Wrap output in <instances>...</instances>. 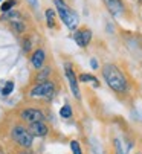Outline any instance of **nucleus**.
Returning <instances> with one entry per match:
<instances>
[{
	"mask_svg": "<svg viewBox=\"0 0 142 154\" xmlns=\"http://www.w3.org/2000/svg\"><path fill=\"white\" fill-rule=\"evenodd\" d=\"M103 76L107 82V85L116 93H124L128 89V82L125 75L121 72L119 67H116L115 64H106L103 67Z\"/></svg>",
	"mask_w": 142,
	"mask_h": 154,
	"instance_id": "f257e3e1",
	"label": "nucleus"
},
{
	"mask_svg": "<svg viewBox=\"0 0 142 154\" xmlns=\"http://www.w3.org/2000/svg\"><path fill=\"white\" fill-rule=\"evenodd\" d=\"M31 61H32V66H34L35 69H41L43 64H44V61H46V54H44V51H43V49H37V51L34 52Z\"/></svg>",
	"mask_w": 142,
	"mask_h": 154,
	"instance_id": "9d476101",
	"label": "nucleus"
},
{
	"mask_svg": "<svg viewBox=\"0 0 142 154\" xmlns=\"http://www.w3.org/2000/svg\"><path fill=\"white\" fill-rule=\"evenodd\" d=\"M12 90H14V82H12V81H8V82L5 84V87H3L2 93H3L5 96H8L9 93H12Z\"/></svg>",
	"mask_w": 142,
	"mask_h": 154,
	"instance_id": "4468645a",
	"label": "nucleus"
},
{
	"mask_svg": "<svg viewBox=\"0 0 142 154\" xmlns=\"http://www.w3.org/2000/svg\"><path fill=\"white\" fill-rule=\"evenodd\" d=\"M54 3H55V8H57V12L60 15V18L63 20V23L69 28V29H75L78 26V15L77 12L72 9V8H69L66 5L64 0H54Z\"/></svg>",
	"mask_w": 142,
	"mask_h": 154,
	"instance_id": "f03ea898",
	"label": "nucleus"
},
{
	"mask_svg": "<svg viewBox=\"0 0 142 154\" xmlns=\"http://www.w3.org/2000/svg\"><path fill=\"white\" fill-rule=\"evenodd\" d=\"M12 139L23 148H31L32 146V140H34V136L29 133V130L21 127V125H17L12 128V133H11Z\"/></svg>",
	"mask_w": 142,
	"mask_h": 154,
	"instance_id": "20e7f679",
	"label": "nucleus"
},
{
	"mask_svg": "<svg viewBox=\"0 0 142 154\" xmlns=\"http://www.w3.org/2000/svg\"><path fill=\"white\" fill-rule=\"evenodd\" d=\"M11 25H12V28L17 31V32H23L25 31V25L21 23L20 20H15V21H11Z\"/></svg>",
	"mask_w": 142,
	"mask_h": 154,
	"instance_id": "f3484780",
	"label": "nucleus"
},
{
	"mask_svg": "<svg viewBox=\"0 0 142 154\" xmlns=\"http://www.w3.org/2000/svg\"><path fill=\"white\" fill-rule=\"evenodd\" d=\"M90 67L95 70V69H98V60L96 58H92L90 60Z\"/></svg>",
	"mask_w": 142,
	"mask_h": 154,
	"instance_id": "aec40b11",
	"label": "nucleus"
},
{
	"mask_svg": "<svg viewBox=\"0 0 142 154\" xmlns=\"http://www.w3.org/2000/svg\"><path fill=\"white\" fill-rule=\"evenodd\" d=\"M20 116L23 118V121H26V122H29V124L44 121V115H43L41 110H38V108H25V110L21 112Z\"/></svg>",
	"mask_w": 142,
	"mask_h": 154,
	"instance_id": "423d86ee",
	"label": "nucleus"
},
{
	"mask_svg": "<svg viewBox=\"0 0 142 154\" xmlns=\"http://www.w3.org/2000/svg\"><path fill=\"white\" fill-rule=\"evenodd\" d=\"M64 72H66V76H67V81H69V87H70V92L72 95L77 98V99H81V92H80V87H78V79L75 76V72L72 69V66L69 63L64 64Z\"/></svg>",
	"mask_w": 142,
	"mask_h": 154,
	"instance_id": "39448f33",
	"label": "nucleus"
},
{
	"mask_svg": "<svg viewBox=\"0 0 142 154\" xmlns=\"http://www.w3.org/2000/svg\"><path fill=\"white\" fill-rule=\"evenodd\" d=\"M113 145H115V154H125L124 149H122V143L119 139H115L113 140Z\"/></svg>",
	"mask_w": 142,
	"mask_h": 154,
	"instance_id": "2eb2a0df",
	"label": "nucleus"
},
{
	"mask_svg": "<svg viewBox=\"0 0 142 154\" xmlns=\"http://www.w3.org/2000/svg\"><path fill=\"white\" fill-rule=\"evenodd\" d=\"M0 2H2V0H0Z\"/></svg>",
	"mask_w": 142,
	"mask_h": 154,
	"instance_id": "5701e85b",
	"label": "nucleus"
},
{
	"mask_svg": "<svg viewBox=\"0 0 142 154\" xmlns=\"http://www.w3.org/2000/svg\"><path fill=\"white\" fill-rule=\"evenodd\" d=\"M74 40L77 41V45L80 48H86L89 43H90V40H92V31H89V29H80V31H77L74 34Z\"/></svg>",
	"mask_w": 142,
	"mask_h": 154,
	"instance_id": "0eeeda50",
	"label": "nucleus"
},
{
	"mask_svg": "<svg viewBox=\"0 0 142 154\" xmlns=\"http://www.w3.org/2000/svg\"><path fill=\"white\" fill-rule=\"evenodd\" d=\"M104 3L109 8L110 14L115 15V17H119L124 12V5H122L121 0H104Z\"/></svg>",
	"mask_w": 142,
	"mask_h": 154,
	"instance_id": "1a4fd4ad",
	"label": "nucleus"
},
{
	"mask_svg": "<svg viewBox=\"0 0 142 154\" xmlns=\"http://www.w3.org/2000/svg\"><path fill=\"white\" fill-rule=\"evenodd\" d=\"M49 73H51V69H44V70H41V73L37 76V79H38V81H41V79H46L47 76H49Z\"/></svg>",
	"mask_w": 142,
	"mask_h": 154,
	"instance_id": "6ab92c4d",
	"label": "nucleus"
},
{
	"mask_svg": "<svg viewBox=\"0 0 142 154\" xmlns=\"http://www.w3.org/2000/svg\"><path fill=\"white\" fill-rule=\"evenodd\" d=\"M70 149H72L74 154H83L81 146H80V143H78L77 140H72V142H70Z\"/></svg>",
	"mask_w": 142,
	"mask_h": 154,
	"instance_id": "dca6fc26",
	"label": "nucleus"
},
{
	"mask_svg": "<svg viewBox=\"0 0 142 154\" xmlns=\"http://www.w3.org/2000/svg\"><path fill=\"white\" fill-rule=\"evenodd\" d=\"M15 5V2H14V0H8V2H5L3 5H2V8H0V9H2L3 12H8L12 6Z\"/></svg>",
	"mask_w": 142,
	"mask_h": 154,
	"instance_id": "a211bd4d",
	"label": "nucleus"
},
{
	"mask_svg": "<svg viewBox=\"0 0 142 154\" xmlns=\"http://www.w3.org/2000/svg\"><path fill=\"white\" fill-rule=\"evenodd\" d=\"M80 81H83V82H92L93 87H98V85H99V81H98L96 78L92 76V75H87V73H83V75L80 76Z\"/></svg>",
	"mask_w": 142,
	"mask_h": 154,
	"instance_id": "f8f14e48",
	"label": "nucleus"
},
{
	"mask_svg": "<svg viewBox=\"0 0 142 154\" xmlns=\"http://www.w3.org/2000/svg\"><path fill=\"white\" fill-rule=\"evenodd\" d=\"M44 15H46L47 26H49V28H54V26H55V11H54V9H47Z\"/></svg>",
	"mask_w": 142,
	"mask_h": 154,
	"instance_id": "9b49d317",
	"label": "nucleus"
},
{
	"mask_svg": "<svg viewBox=\"0 0 142 154\" xmlns=\"http://www.w3.org/2000/svg\"><path fill=\"white\" fill-rule=\"evenodd\" d=\"M29 133L32 136H37V137H44V136H47V133H49V128H47V125L43 121L32 122V124H29Z\"/></svg>",
	"mask_w": 142,
	"mask_h": 154,
	"instance_id": "6e6552de",
	"label": "nucleus"
},
{
	"mask_svg": "<svg viewBox=\"0 0 142 154\" xmlns=\"http://www.w3.org/2000/svg\"><path fill=\"white\" fill-rule=\"evenodd\" d=\"M60 116L61 118H64V119H69L70 116H72V108H70V105H63L61 108H60Z\"/></svg>",
	"mask_w": 142,
	"mask_h": 154,
	"instance_id": "ddd939ff",
	"label": "nucleus"
},
{
	"mask_svg": "<svg viewBox=\"0 0 142 154\" xmlns=\"http://www.w3.org/2000/svg\"><path fill=\"white\" fill-rule=\"evenodd\" d=\"M29 2H31V5L34 8H38V2H37V0H29Z\"/></svg>",
	"mask_w": 142,
	"mask_h": 154,
	"instance_id": "412c9836",
	"label": "nucleus"
},
{
	"mask_svg": "<svg viewBox=\"0 0 142 154\" xmlns=\"http://www.w3.org/2000/svg\"><path fill=\"white\" fill-rule=\"evenodd\" d=\"M54 95H55V85L49 81H43L41 84H37L29 92L31 98H43V99H52Z\"/></svg>",
	"mask_w": 142,
	"mask_h": 154,
	"instance_id": "7ed1b4c3",
	"label": "nucleus"
},
{
	"mask_svg": "<svg viewBox=\"0 0 142 154\" xmlns=\"http://www.w3.org/2000/svg\"><path fill=\"white\" fill-rule=\"evenodd\" d=\"M21 154H29V152H21Z\"/></svg>",
	"mask_w": 142,
	"mask_h": 154,
	"instance_id": "4be33fe9",
	"label": "nucleus"
}]
</instances>
